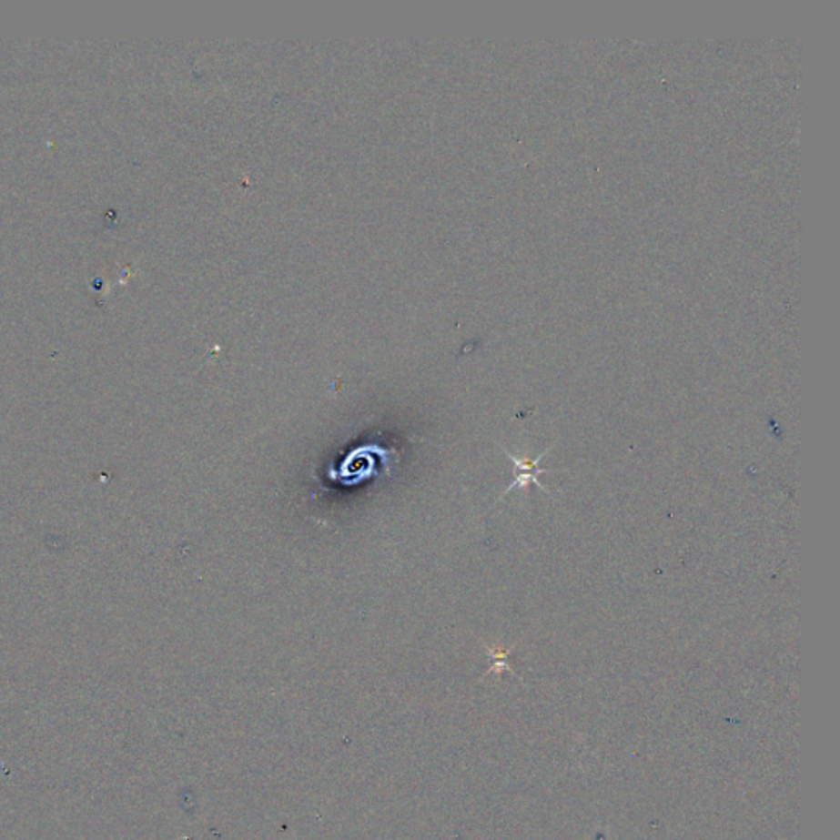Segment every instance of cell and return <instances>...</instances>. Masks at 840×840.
Listing matches in <instances>:
<instances>
[{"label": "cell", "mask_w": 840, "mask_h": 840, "mask_svg": "<svg viewBox=\"0 0 840 840\" xmlns=\"http://www.w3.org/2000/svg\"><path fill=\"white\" fill-rule=\"evenodd\" d=\"M552 447H553V445H550L549 449L545 450L543 453H541L539 457L533 458V460L516 457V455L509 453L508 450L502 447L504 453H506V457H508L509 460L512 461V465H514V470H516V476H514L512 483L509 484L508 490L502 492V496H501L500 501L504 500V498H506L509 492L512 491V490H516V488H519V490H525V488H527V486H529L531 483L535 484V486H539L541 491L547 492V490H545V488L541 486V481H539V474L550 473V470H543V468H541V466H539V461H541V458L547 457V453H549L550 450H552Z\"/></svg>", "instance_id": "1"}, {"label": "cell", "mask_w": 840, "mask_h": 840, "mask_svg": "<svg viewBox=\"0 0 840 840\" xmlns=\"http://www.w3.org/2000/svg\"><path fill=\"white\" fill-rule=\"evenodd\" d=\"M484 649L490 653V657L492 658L491 670H490L488 673H491V672L501 673L502 670H511V666L508 665V657L509 653H511V650L490 649V647H486V645H484Z\"/></svg>", "instance_id": "2"}]
</instances>
